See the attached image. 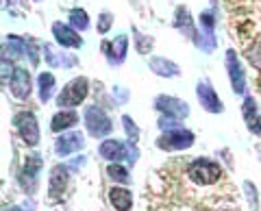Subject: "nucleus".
<instances>
[{
	"label": "nucleus",
	"instance_id": "10",
	"mask_svg": "<svg viewBox=\"0 0 261 211\" xmlns=\"http://www.w3.org/2000/svg\"><path fill=\"white\" fill-rule=\"evenodd\" d=\"M83 148H85V137L81 131H65L55 140V155L61 159L74 155V152Z\"/></svg>",
	"mask_w": 261,
	"mask_h": 211
},
{
	"label": "nucleus",
	"instance_id": "18",
	"mask_svg": "<svg viewBox=\"0 0 261 211\" xmlns=\"http://www.w3.org/2000/svg\"><path fill=\"white\" fill-rule=\"evenodd\" d=\"M42 55H44V59H46V63H48L50 68H63V70H68V68L79 66V59H76V57H72L70 52L55 50L50 44H44V46H42Z\"/></svg>",
	"mask_w": 261,
	"mask_h": 211
},
{
	"label": "nucleus",
	"instance_id": "6",
	"mask_svg": "<svg viewBox=\"0 0 261 211\" xmlns=\"http://www.w3.org/2000/svg\"><path fill=\"white\" fill-rule=\"evenodd\" d=\"M194 44L205 52H214L216 46H218V37H216V20H214V13L205 11L200 13V20H198V33H196Z\"/></svg>",
	"mask_w": 261,
	"mask_h": 211
},
{
	"label": "nucleus",
	"instance_id": "9",
	"mask_svg": "<svg viewBox=\"0 0 261 211\" xmlns=\"http://www.w3.org/2000/svg\"><path fill=\"white\" fill-rule=\"evenodd\" d=\"M224 66H226L228 81H231L233 94L244 96V94H246V74H244V68H242V63H240V57L235 55L233 48H228V50H226Z\"/></svg>",
	"mask_w": 261,
	"mask_h": 211
},
{
	"label": "nucleus",
	"instance_id": "27",
	"mask_svg": "<svg viewBox=\"0 0 261 211\" xmlns=\"http://www.w3.org/2000/svg\"><path fill=\"white\" fill-rule=\"evenodd\" d=\"M122 126H124V133H126V140L137 144V140H140V126L135 124V120L130 116H122Z\"/></svg>",
	"mask_w": 261,
	"mask_h": 211
},
{
	"label": "nucleus",
	"instance_id": "26",
	"mask_svg": "<svg viewBox=\"0 0 261 211\" xmlns=\"http://www.w3.org/2000/svg\"><path fill=\"white\" fill-rule=\"evenodd\" d=\"M133 42H135V50L140 55H148L152 50V39L142 35L137 29H133Z\"/></svg>",
	"mask_w": 261,
	"mask_h": 211
},
{
	"label": "nucleus",
	"instance_id": "35",
	"mask_svg": "<svg viewBox=\"0 0 261 211\" xmlns=\"http://www.w3.org/2000/svg\"><path fill=\"white\" fill-rule=\"evenodd\" d=\"M3 211H22V209H20L18 205H7V207H5Z\"/></svg>",
	"mask_w": 261,
	"mask_h": 211
},
{
	"label": "nucleus",
	"instance_id": "30",
	"mask_svg": "<svg viewBox=\"0 0 261 211\" xmlns=\"http://www.w3.org/2000/svg\"><path fill=\"white\" fill-rule=\"evenodd\" d=\"M111 27H113V15L109 11H102L100 18H98V33L107 35L109 31H111Z\"/></svg>",
	"mask_w": 261,
	"mask_h": 211
},
{
	"label": "nucleus",
	"instance_id": "33",
	"mask_svg": "<svg viewBox=\"0 0 261 211\" xmlns=\"http://www.w3.org/2000/svg\"><path fill=\"white\" fill-rule=\"evenodd\" d=\"M113 96H118V104H124L126 98H128V92H124V89H120L116 85V87H113Z\"/></svg>",
	"mask_w": 261,
	"mask_h": 211
},
{
	"label": "nucleus",
	"instance_id": "29",
	"mask_svg": "<svg viewBox=\"0 0 261 211\" xmlns=\"http://www.w3.org/2000/svg\"><path fill=\"white\" fill-rule=\"evenodd\" d=\"M244 192H246V198H248L250 209L257 211V209H259V198H257V188H255V183L244 181Z\"/></svg>",
	"mask_w": 261,
	"mask_h": 211
},
{
	"label": "nucleus",
	"instance_id": "36",
	"mask_svg": "<svg viewBox=\"0 0 261 211\" xmlns=\"http://www.w3.org/2000/svg\"><path fill=\"white\" fill-rule=\"evenodd\" d=\"M255 150L259 152V155H261V146H255Z\"/></svg>",
	"mask_w": 261,
	"mask_h": 211
},
{
	"label": "nucleus",
	"instance_id": "22",
	"mask_svg": "<svg viewBox=\"0 0 261 211\" xmlns=\"http://www.w3.org/2000/svg\"><path fill=\"white\" fill-rule=\"evenodd\" d=\"M109 202L116 211H130V207H133V194H130V190H126V188L113 185L109 190Z\"/></svg>",
	"mask_w": 261,
	"mask_h": 211
},
{
	"label": "nucleus",
	"instance_id": "21",
	"mask_svg": "<svg viewBox=\"0 0 261 211\" xmlns=\"http://www.w3.org/2000/svg\"><path fill=\"white\" fill-rule=\"evenodd\" d=\"M174 29L181 31V33L187 37V39H196V27H194V20L190 15V9L187 7H178L176 13H174Z\"/></svg>",
	"mask_w": 261,
	"mask_h": 211
},
{
	"label": "nucleus",
	"instance_id": "8",
	"mask_svg": "<svg viewBox=\"0 0 261 211\" xmlns=\"http://www.w3.org/2000/svg\"><path fill=\"white\" fill-rule=\"evenodd\" d=\"M42 168H44V159H42V155H37V152H31V155L24 157L22 174H20V183H22V188L27 190L29 194L35 192L37 183H39V172H42Z\"/></svg>",
	"mask_w": 261,
	"mask_h": 211
},
{
	"label": "nucleus",
	"instance_id": "32",
	"mask_svg": "<svg viewBox=\"0 0 261 211\" xmlns=\"http://www.w3.org/2000/svg\"><path fill=\"white\" fill-rule=\"evenodd\" d=\"M27 55H29V59H31V66H37V63H39L37 42H35V39H31V37H27Z\"/></svg>",
	"mask_w": 261,
	"mask_h": 211
},
{
	"label": "nucleus",
	"instance_id": "1",
	"mask_svg": "<svg viewBox=\"0 0 261 211\" xmlns=\"http://www.w3.org/2000/svg\"><path fill=\"white\" fill-rule=\"evenodd\" d=\"M185 174L194 185H198V188H209V185H216L220 178H222V166L214 159L198 157V159L190 161V166L185 168Z\"/></svg>",
	"mask_w": 261,
	"mask_h": 211
},
{
	"label": "nucleus",
	"instance_id": "2",
	"mask_svg": "<svg viewBox=\"0 0 261 211\" xmlns=\"http://www.w3.org/2000/svg\"><path fill=\"white\" fill-rule=\"evenodd\" d=\"M83 124L87 128V133L94 137V140H102L113 133V120L109 118V113L105 111L100 104H89L83 111Z\"/></svg>",
	"mask_w": 261,
	"mask_h": 211
},
{
	"label": "nucleus",
	"instance_id": "16",
	"mask_svg": "<svg viewBox=\"0 0 261 211\" xmlns=\"http://www.w3.org/2000/svg\"><path fill=\"white\" fill-rule=\"evenodd\" d=\"M128 148L130 144H124L116 140V137H111V140H102L100 146H98V155H100L105 161H120L126 159L128 161Z\"/></svg>",
	"mask_w": 261,
	"mask_h": 211
},
{
	"label": "nucleus",
	"instance_id": "7",
	"mask_svg": "<svg viewBox=\"0 0 261 211\" xmlns=\"http://www.w3.org/2000/svg\"><path fill=\"white\" fill-rule=\"evenodd\" d=\"M68 183H70V166L57 164L50 170V174H48V200L59 202L65 196Z\"/></svg>",
	"mask_w": 261,
	"mask_h": 211
},
{
	"label": "nucleus",
	"instance_id": "14",
	"mask_svg": "<svg viewBox=\"0 0 261 211\" xmlns=\"http://www.w3.org/2000/svg\"><path fill=\"white\" fill-rule=\"evenodd\" d=\"M53 35H55V42L59 48H81L83 46V37L79 35V31L70 24H63V22H55L53 24Z\"/></svg>",
	"mask_w": 261,
	"mask_h": 211
},
{
	"label": "nucleus",
	"instance_id": "25",
	"mask_svg": "<svg viewBox=\"0 0 261 211\" xmlns=\"http://www.w3.org/2000/svg\"><path fill=\"white\" fill-rule=\"evenodd\" d=\"M68 20H70V27H74L79 33H83V31L89 29V15L85 9H72Z\"/></svg>",
	"mask_w": 261,
	"mask_h": 211
},
{
	"label": "nucleus",
	"instance_id": "20",
	"mask_svg": "<svg viewBox=\"0 0 261 211\" xmlns=\"http://www.w3.org/2000/svg\"><path fill=\"white\" fill-rule=\"evenodd\" d=\"M148 68H150V72H154L157 76H163V78L181 76V68H178V63L166 59V57H150V59H148Z\"/></svg>",
	"mask_w": 261,
	"mask_h": 211
},
{
	"label": "nucleus",
	"instance_id": "12",
	"mask_svg": "<svg viewBox=\"0 0 261 211\" xmlns=\"http://www.w3.org/2000/svg\"><path fill=\"white\" fill-rule=\"evenodd\" d=\"M196 98H198L200 107L207 113H222L224 111V102L220 100L218 92L211 87L209 81H198V85H196Z\"/></svg>",
	"mask_w": 261,
	"mask_h": 211
},
{
	"label": "nucleus",
	"instance_id": "19",
	"mask_svg": "<svg viewBox=\"0 0 261 211\" xmlns=\"http://www.w3.org/2000/svg\"><path fill=\"white\" fill-rule=\"evenodd\" d=\"M79 124V113L74 109H61L59 113H55L53 120H50V131L61 135L70 128H74Z\"/></svg>",
	"mask_w": 261,
	"mask_h": 211
},
{
	"label": "nucleus",
	"instance_id": "23",
	"mask_svg": "<svg viewBox=\"0 0 261 211\" xmlns=\"http://www.w3.org/2000/svg\"><path fill=\"white\" fill-rule=\"evenodd\" d=\"M55 87H57V81L53 72H39L37 76V96L42 102H48L55 94Z\"/></svg>",
	"mask_w": 261,
	"mask_h": 211
},
{
	"label": "nucleus",
	"instance_id": "15",
	"mask_svg": "<svg viewBox=\"0 0 261 211\" xmlns=\"http://www.w3.org/2000/svg\"><path fill=\"white\" fill-rule=\"evenodd\" d=\"M9 89H11V94L18 100H29V96L33 92L31 72L27 68H15L11 78H9Z\"/></svg>",
	"mask_w": 261,
	"mask_h": 211
},
{
	"label": "nucleus",
	"instance_id": "31",
	"mask_svg": "<svg viewBox=\"0 0 261 211\" xmlns=\"http://www.w3.org/2000/svg\"><path fill=\"white\" fill-rule=\"evenodd\" d=\"M246 57H248V61L252 63V66H255L257 70H261V44H252L248 48Z\"/></svg>",
	"mask_w": 261,
	"mask_h": 211
},
{
	"label": "nucleus",
	"instance_id": "28",
	"mask_svg": "<svg viewBox=\"0 0 261 211\" xmlns=\"http://www.w3.org/2000/svg\"><path fill=\"white\" fill-rule=\"evenodd\" d=\"M157 126L161 133H166V131H174V128H183V122L181 118H174V116H161Z\"/></svg>",
	"mask_w": 261,
	"mask_h": 211
},
{
	"label": "nucleus",
	"instance_id": "17",
	"mask_svg": "<svg viewBox=\"0 0 261 211\" xmlns=\"http://www.w3.org/2000/svg\"><path fill=\"white\" fill-rule=\"evenodd\" d=\"M242 118L246 122V128L252 133L261 137V111H259V104L252 96H246L242 102Z\"/></svg>",
	"mask_w": 261,
	"mask_h": 211
},
{
	"label": "nucleus",
	"instance_id": "13",
	"mask_svg": "<svg viewBox=\"0 0 261 211\" xmlns=\"http://www.w3.org/2000/svg\"><path fill=\"white\" fill-rule=\"evenodd\" d=\"M100 48H102V55L107 57L109 66H120V63H124L126 52H128V37L118 35L113 39H107V42H102Z\"/></svg>",
	"mask_w": 261,
	"mask_h": 211
},
{
	"label": "nucleus",
	"instance_id": "5",
	"mask_svg": "<svg viewBox=\"0 0 261 211\" xmlns=\"http://www.w3.org/2000/svg\"><path fill=\"white\" fill-rule=\"evenodd\" d=\"M196 142V135L187 128H174V131H166L157 137V148L159 150H166V152H181V150H187L192 148Z\"/></svg>",
	"mask_w": 261,
	"mask_h": 211
},
{
	"label": "nucleus",
	"instance_id": "11",
	"mask_svg": "<svg viewBox=\"0 0 261 211\" xmlns=\"http://www.w3.org/2000/svg\"><path fill=\"white\" fill-rule=\"evenodd\" d=\"M152 104L161 116H174V118H181V120H185L190 116V104L181 98H176V96H163L161 94L152 100Z\"/></svg>",
	"mask_w": 261,
	"mask_h": 211
},
{
	"label": "nucleus",
	"instance_id": "24",
	"mask_svg": "<svg viewBox=\"0 0 261 211\" xmlns=\"http://www.w3.org/2000/svg\"><path fill=\"white\" fill-rule=\"evenodd\" d=\"M107 176L113 183H120V185H126L130 181V172L124 166H120L118 161H111V164L107 166Z\"/></svg>",
	"mask_w": 261,
	"mask_h": 211
},
{
	"label": "nucleus",
	"instance_id": "4",
	"mask_svg": "<svg viewBox=\"0 0 261 211\" xmlns=\"http://www.w3.org/2000/svg\"><path fill=\"white\" fill-rule=\"evenodd\" d=\"M13 128L18 131L22 144L27 148H35L39 144V124H37V118L33 111L22 109L13 116Z\"/></svg>",
	"mask_w": 261,
	"mask_h": 211
},
{
	"label": "nucleus",
	"instance_id": "3",
	"mask_svg": "<svg viewBox=\"0 0 261 211\" xmlns=\"http://www.w3.org/2000/svg\"><path fill=\"white\" fill-rule=\"evenodd\" d=\"M87 94H89V81L85 76H76L70 83H65V87L57 96V104H59V109H74L85 102Z\"/></svg>",
	"mask_w": 261,
	"mask_h": 211
},
{
	"label": "nucleus",
	"instance_id": "34",
	"mask_svg": "<svg viewBox=\"0 0 261 211\" xmlns=\"http://www.w3.org/2000/svg\"><path fill=\"white\" fill-rule=\"evenodd\" d=\"M85 161H87L85 157H81V159H74V161H72V164H70V170H72V168H83V166H85Z\"/></svg>",
	"mask_w": 261,
	"mask_h": 211
}]
</instances>
